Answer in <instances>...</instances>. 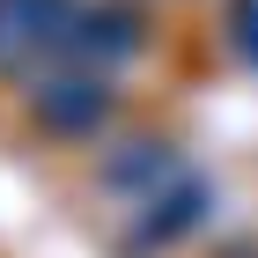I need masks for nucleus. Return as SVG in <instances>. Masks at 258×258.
<instances>
[{
    "instance_id": "obj_1",
    "label": "nucleus",
    "mask_w": 258,
    "mask_h": 258,
    "mask_svg": "<svg viewBox=\"0 0 258 258\" xmlns=\"http://www.w3.org/2000/svg\"><path fill=\"white\" fill-rule=\"evenodd\" d=\"M125 111L118 74H89V67H44L22 89V118L52 140H103Z\"/></svg>"
},
{
    "instance_id": "obj_2",
    "label": "nucleus",
    "mask_w": 258,
    "mask_h": 258,
    "mask_svg": "<svg viewBox=\"0 0 258 258\" xmlns=\"http://www.w3.org/2000/svg\"><path fill=\"white\" fill-rule=\"evenodd\" d=\"M140 44H148V30H140L133 8H74L59 30V44H52V67H89V74H118L125 59H133Z\"/></svg>"
},
{
    "instance_id": "obj_3",
    "label": "nucleus",
    "mask_w": 258,
    "mask_h": 258,
    "mask_svg": "<svg viewBox=\"0 0 258 258\" xmlns=\"http://www.w3.org/2000/svg\"><path fill=\"white\" fill-rule=\"evenodd\" d=\"M214 221V184L199 177V170H184L177 184H162L155 199H140L133 221H125V251H170V243H184L192 229H207Z\"/></svg>"
},
{
    "instance_id": "obj_4",
    "label": "nucleus",
    "mask_w": 258,
    "mask_h": 258,
    "mask_svg": "<svg viewBox=\"0 0 258 258\" xmlns=\"http://www.w3.org/2000/svg\"><path fill=\"white\" fill-rule=\"evenodd\" d=\"M192 162H184V148L177 140H162V133H133V140H118V148H103L96 155V192H111V199H155L162 184H177Z\"/></svg>"
},
{
    "instance_id": "obj_5",
    "label": "nucleus",
    "mask_w": 258,
    "mask_h": 258,
    "mask_svg": "<svg viewBox=\"0 0 258 258\" xmlns=\"http://www.w3.org/2000/svg\"><path fill=\"white\" fill-rule=\"evenodd\" d=\"M81 0H0V74H44Z\"/></svg>"
},
{
    "instance_id": "obj_6",
    "label": "nucleus",
    "mask_w": 258,
    "mask_h": 258,
    "mask_svg": "<svg viewBox=\"0 0 258 258\" xmlns=\"http://www.w3.org/2000/svg\"><path fill=\"white\" fill-rule=\"evenodd\" d=\"M229 37H236V52L258 67V0H229Z\"/></svg>"
}]
</instances>
